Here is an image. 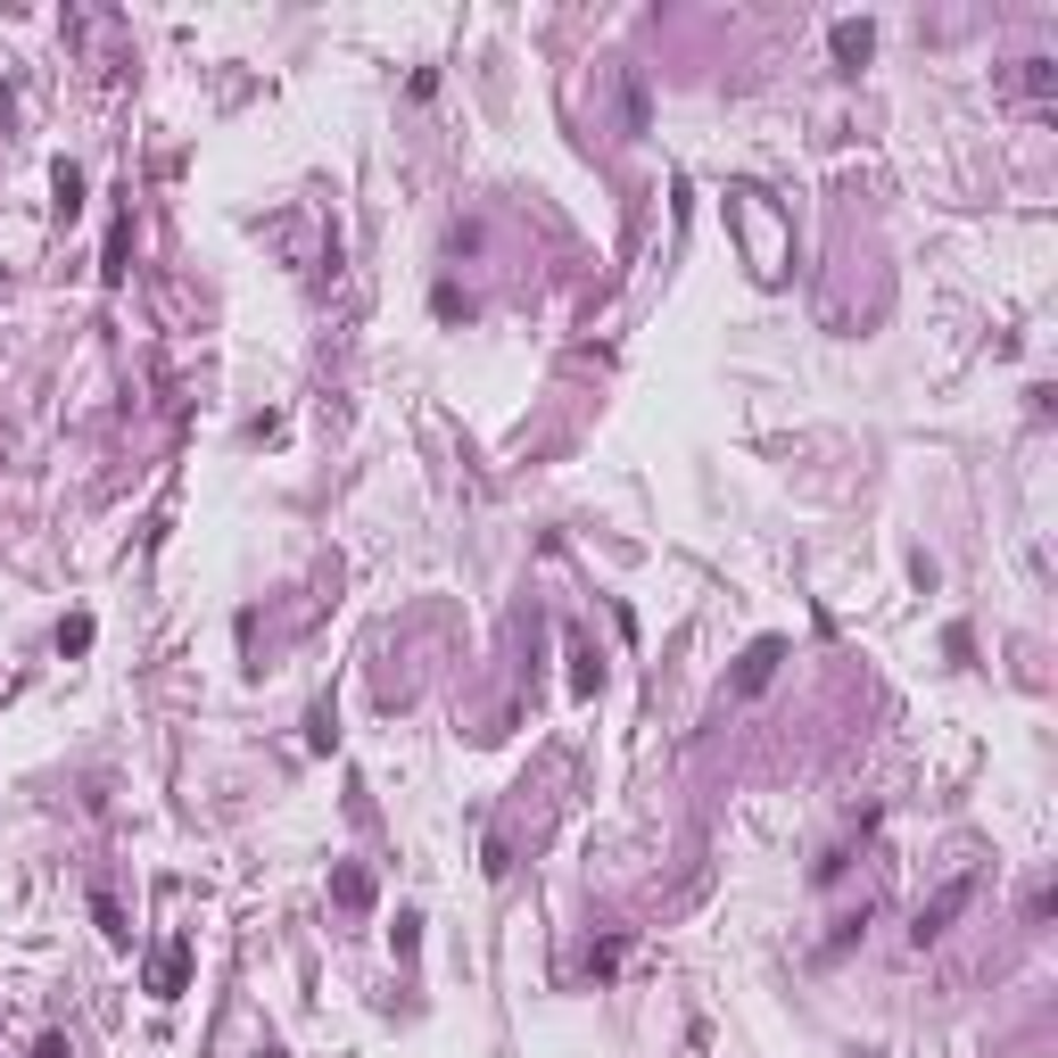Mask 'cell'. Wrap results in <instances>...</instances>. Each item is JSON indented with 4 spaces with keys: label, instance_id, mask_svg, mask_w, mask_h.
Returning a JSON list of instances; mask_svg holds the SVG:
<instances>
[{
    "label": "cell",
    "instance_id": "ba28073f",
    "mask_svg": "<svg viewBox=\"0 0 1058 1058\" xmlns=\"http://www.w3.org/2000/svg\"><path fill=\"white\" fill-rule=\"evenodd\" d=\"M92 918H100V934H108V943H125V910H116V893H92Z\"/></svg>",
    "mask_w": 1058,
    "mask_h": 1058
},
{
    "label": "cell",
    "instance_id": "52a82bcc",
    "mask_svg": "<svg viewBox=\"0 0 1058 1058\" xmlns=\"http://www.w3.org/2000/svg\"><path fill=\"white\" fill-rule=\"evenodd\" d=\"M571 687H579V695H595V687H604V662H595L588 646H571Z\"/></svg>",
    "mask_w": 1058,
    "mask_h": 1058
},
{
    "label": "cell",
    "instance_id": "8fae6325",
    "mask_svg": "<svg viewBox=\"0 0 1058 1058\" xmlns=\"http://www.w3.org/2000/svg\"><path fill=\"white\" fill-rule=\"evenodd\" d=\"M58 653H92V620H83V613L58 620Z\"/></svg>",
    "mask_w": 1058,
    "mask_h": 1058
},
{
    "label": "cell",
    "instance_id": "5b68a950",
    "mask_svg": "<svg viewBox=\"0 0 1058 1058\" xmlns=\"http://www.w3.org/2000/svg\"><path fill=\"white\" fill-rule=\"evenodd\" d=\"M332 902H339V910H364V902H372V876L364 869H332Z\"/></svg>",
    "mask_w": 1058,
    "mask_h": 1058
},
{
    "label": "cell",
    "instance_id": "277c9868",
    "mask_svg": "<svg viewBox=\"0 0 1058 1058\" xmlns=\"http://www.w3.org/2000/svg\"><path fill=\"white\" fill-rule=\"evenodd\" d=\"M827 42H836V67H869V50H876V25H869V18H844Z\"/></svg>",
    "mask_w": 1058,
    "mask_h": 1058
},
{
    "label": "cell",
    "instance_id": "4fadbf2b",
    "mask_svg": "<svg viewBox=\"0 0 1058 1058\" xmlns=\"http://www.w3.org/2000/svg\"><path fill=\"white\" fill-rule=\"evenodd\" d=\"M34 1058H74V1050H67V1034H42V1050H34Z\"/></svg>",
    "mask_w": 1058,
    "mask_h": 1058
},
{
    "label": "cell",
    "instance_id": "9c48e42d",
    "mask_svg": "<svg viewBox=\"0 0 1058 1058\" xmlns=\"http://www.w3.org/2000/svg\"><path fill=\"white\" fill-rule=\"evenodd\" d=\"M306 744H315V753H332V744H339V720H332V704H315V711H306Z\"/></svg>",
    "mask_w": 1058,
    "mask_h": 1058
},
{
    "label": "cell",
    "instance_id": "5bb4252c",
    "mask_svg": "<svg viewBox=\"0 0 1058 1058\" xmlns=\"http://www.w3.org/2000/svg\"><path fill=\"white\" fill-rule=\"evenodd\" d=\"M257 1058H265V1050H257Z\"/></svg>",
    "mask_w": 1058,
    "mask_h": 1058
},
{
    "label": "cell",
    "instance_id": "6da1fadb",
    "mask_svg": "<svg viewBox=\"0 0 1058 1058\" xmlns=\"http://www.w3.org/2000/svg\"><path fill=\"white\" fill-rule=\"evenodd\" d=\"M967 902H976V876H951V885H934L927 902H918V927H910V934H918V943H934V934H943L951 918L967 910Z\"/></svg>",
    "mask_w": 1058,
    "mask_h": 1058
},
{
    "label": "cell",
    "instance_id": "8992f818",
    "mask_svg": "<svg viewBox=\"0 0 1058 1058\" xmlns=\"http://www.w3.org/2000/svg\"><path fill=\"white\" fill-rule=\"evenodd\" d=\"M125 257H132V223L116 216V223H108V265H100V281H108V290L125 281Z\"/></svg>",
    "mask_w": 1058,
    "mask_h": 1058
},
{
    "label": "cell",
    "instance_id": "30bf717a",
    "mask_svg": "<svg viewBox=\"0 0 1058 1058\" xmlns=\"http://www.w3.org/2000/svg\"><path fill=\"white\" fill-rule=\"evenodd\" d=\"M50 190H58V216H74V207H83V174H74V166H58Z\"/></svg>",
    "mask_w": 1058,
    "mask_h": 1058
},
{
    "label": "cell",
    "instance_id": "7c38bea8",
    "mask_svg": "<svg viewBox=\"0 0 1058 1058\" xmlns=\"http://www.w3.org/2000/svg\"><path fill=\"white\" fill-rule=\"evenodd\" d=\"M1050 83H1058V74H1050V58H1025V92H1034V100H1050Z\"/></svg>",
    "mask_w": 1058,
    "mask_h": 1058
},
{
    "label": "cell",
    "instance_id": "3957f363",
    "mask_svg": "<svg viewBox=\"0 0 1058 1058\" xmlns=\"http://www.w3.org/2000/svg\"><path fill=\"white\" fill-rule=\"evenodd\" d=\"M183 985H190V934H174V943L149 960V992H158V1001H174Z\"/></svg>",
    "mask_w": 1058,
    "mask_h": 1058
},
{
    "label": "cell",
    "instance_id": "7a4b0ae2",
    "mask_svg": "<svg viewBox=\"0 0 1058 1058\" xmlns=\"http://www.w3.org/2000/svg\"><path fill=\"white\" fill-rule=\"evenodd\" d=\"M778 662H786V637H753L744 662H736V695H761L769 678H778Z\"/></svg>",
    "mask_w": 1058,
    "mask_h": 1058
}]
</instances>
